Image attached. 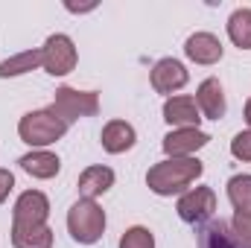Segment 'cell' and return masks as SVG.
<instances>
[{"mask_svg": "<svg viewBox=\"0 0 251 248\" xmlns=\"http://www.w3.org/2000/svg\"><path fill=\"white\" fill-rule=\"evenodd\" d=\"M64 123L70 125L73 120H82V117H94L100 111V94L97 91H76V88H59L56 91V99L50 105Z\"/></svg>", "mask_w": 251, "mask_h": 248, "instance_id": "obj_4", "label": "cell"}, {"mask_svg": "<svg viewBox=\"0 0 251 248\" xmlns=\"http://www.w3.org/2000/svg\"><path fill=\"white\" fill-rule=\"evenodd\" d=\"M41 64V50H26V53H18L12 59H3L0 62V79H9V76H24L29 70H35Z\"/></svg>", "mask_w": 251, "mask_h": 248, "instance_id": "obj_19", "label": "cell"}, {"mask_svg": "<svg viewBox=\"0 0 251 248\" xmlns=\"http://www.w3.org/2000/svg\"><path fill=\"white\" fill-rule=\"evenodd\" d=\"M120 248H155V237L149 234V228L134 225L120 237Z\"/></svg>", "mask_w": 251, "mask_h": 248, "instance_id": "obj_21", "label": "cell"}, {"mask_svg": "<svg viewBox=\"0 0 251 248\" xmlns=\"http://www.w3.org/2000/svg\"><path fill=\"white\" fill-rule=\"evenodd\" d=\"M201 173H204V164L199 158H167L146 173V184L155 196H178V193H187V187Z\"/></svg>", "mask_w": 251, "mask_h": 248, "instance_id": "obj_1", "label": "cell"}, {"mask_svg": "<svg viewBox=\"0 0 251 248\" xmlns=\"http://www.w3.org/2000/svg\"><path fill=\"white\" fill-rule=\"evenodd\" d=\"M12 246L15 248H53L50 225H12Z\"/></svg>", "mask_w": 251, "mask_h": 248, "instance_id": "obj_15", "label": "cell"}, {"mask_svg": "<svg viewBox=\"0 0 251 248\" xmlns=\"http://www.w3.org/2000/svg\"><path fill=\"white\" fill-rule=\"evenodd\" d=\"M231 155L237 161H251V128L240 131L234 140H231Z\"/></svg>", "mask_w": 251, "mask_h": 248, "instance_id": "obj_23", "label": "cell"}, {"mask_svg": "<svg viewBox=\"0 0 251 248\" xmlns=\"http://www.w3.org/2000/svg\"><path fill=\"white\" fill-rule=\"evenodd\" d=\"M114 187V170L111 167H88L79 175V193L85 198H97Z\"/></svg>", "mask_w": 251, "mask_h": 248, "instance_id": "obj_16", "label": "cell"}, {"mask_svg": "<svg viewBox=\"0 0 251 248\" xmlns=\"http://www.w3.org/2000/svg\"><path fill=\"white\" fill-rule=\"evenodd\" d=\"M207 143H210V134L199 128H173L164 137V152L167 158H193V152H199Z\"/></svg>", "mask_w": 251, "mask_h": 248, "instance_id": "obj_8", "label": "cell"}, {"mask_svg": "<svg viewBox=\"0 0 251 248\" xmlns=\"http://www.w3.org/2000/svg\"><path fill=\"white\" fill-rule=\"evenodd\" d=\"M231 231L234 237L251 248V213H234V222H231Z\"/></svg>", "mask_w": 251, "mask_h": 248, "instance_id": "obj_22", "label": "cell"}, {"mask_svg": "<svg viewBox=\"0 0 251 248\" xmlns=\"http://www.w3.org/2000/svg\"><path fill=\"white\" fill-rule=\"evenodd\" d=\"M190 79L187 67L178 62V59H161V62L152 67V88L158 94H173L178 88H184Z\"/></svg>", "mask_w": 251, "mask_h": 248, "instance_id": "obj_9", "label": "cell"}, {"mask_svg": "<svg viewBox=\"0 0 251 248\" xmlns=\"http://www.w3.org/2000/svg\"><path fill=\"white\" fill-rule=\"evenodd\" d=\"M47 216H50V198L41 190H26L15 201L12 225H47Z\"/></svg>", "mask_w": 251, "mask_h": 248, "instance_id": "obj_7", "label": "cell"}, {"mask_svg": "<svg viewBox=\"0 0 251 248\" xmlns=\"http://www.w3.org/2000/svg\"><path fill=\"white\" fill-rule=\"evenodd\" d=\"M67 231L79 246H94L105 231V210L94 198H79L67 210Z\"/></svg>", "mask_w": 251, "mask_h": 248, "instance_id": "obj_3", "label": "cell"}, {"mask_svg": "<svg viewBox=\"0 0 251 248\" xmlns=\"http://www.w3.org/2000/svg\"><path fill=\"white\" fill-rule=\"evenodd\" d=\"M246 123L251 125V99H249V102H246Z\"/></svg>", "mask_w": 251, "mask_h": 248, "instance_id": "obj_25", "label": "cell"}, {"mask_svg": "<svg viewBox=\"0 0 251 248\" xmlns=\"http://www.w3.org/2000/svg\"><path fill=\"white\" fill-rule=\"evenodd\" d=\"M18 164H21V170L29 173L32 178H56L59 170H62L59 155H53V152H47V149H32V152L24 155Z\"/></svg>", "mask_w": 251, "mask_h": 248, "instance_id": "obj_14", "label": "cell"}, {"mask_svg": "<svg viewBox=\"0 0 251 248\" xmlns=\"http://www.w3.org/2000/svg\"><path fill=\"white\" fill-rule=\"evenodd\" d=\"M134 140H137V134H134L131 123H126V120H111V123H105L102 134H100L102 149L111 152V155H123V152H128V149L134 146Z\"/></svg>", "mask_w": 251, "mask_h": 248, "instance_id": "obj_13", "label": "cell"}, {"mask_svg": "<svg viewBox=\"0 0 251 248\" xmlns=\"http://www.w3.org/2000/svg\"><path fill=\"white\" fill-rule=\"evenodd\" d=\"M164 120L173 128H199L201 111L193 97H170L164 102Z\"/></svg>", "mask_w": 251, "mask_h": 248, "instance_id": "obj_10", "label": "cell"}, {"mask_svg": "<svg viewBox=\"0 0 251 248\" xmlns=\"http://www.w3.org/2000/svg\"><path fill=\"white\" fill-rule=\"evenodd\" d=\"M176 210H178V216H181L184 222L201 225V222H207V219L213 216V210H216V193H213L210 187L187 190V193H181Z\"/></svg>", "mask_w": 251, "mask_h": 248, "instance_id": "obj_6", "label": "cell"}, {"mask_svg": "<svg viewBox=\"0 0 251 248\" xmlns=\"http://www.w3.org/2000/svg\"><path fill=\"white\" fill-rule=\"evenodd\" d=\"M184 53H187L190 62H196V64H216L222 59L225 47H222V41L213 32H196V35L187 38Z\"/></svg>", "mask_w": 251, "mask_h": 248, "instance_id": "obj_11", "label": "cell"}, {"mask_svg": "<svg viewBox=\"0 0 251 248\" xmlns=\"http://www.w3.org/2000/svg\"><path fill=\"white\" fill-rule=\"evenodd\" d=\"M196 105L207 120H222L225 117V91L219 85V79H204L196 91Z\"/></svg>", "mask_w": 251, "mask_h": 248, "instance_id": "obj_12", "label": "cell"}, {"mask_svg": "<svg viewBox=\"0 0 251 248\" xmlns=\"http://www.w3.org/2000/svg\"><path fill=\"white\" fill-rule=\"evenodd\" d=\"M228 38L240 47V50H251V9H234L228 18Z\"/></svg>", "mask_w": 251, "mask_h": 248, "instance_id": "obj_18", "label": "cell"}, {"mask_svg": "<svg viewBox=\"0 0 251 248\" xmlns=\"http://www.w3.org/2000/svg\"><path fill=\"white\" fill-rule=\"evenodd\" d=\"M76 47L70 41V35H50L41 47V67L50 73V76H67L73 67H76Z\"/></svg>", "mask_w": 251, "mask_h": 248, "instance_id": "obj_5", "label": "cell"}, {"mask_svg": "<svg viewBox=\"0 0 251 248\" xmlns=\"http://www.w3.org/2000/svg\"><path fill=\"white\" fill-rule=\"evenodd\" d=\"M228 198L237 213H251V175H234L228 181Z\"/></svg>", "mask_w": 251, "mask_h": 248, "instance_id": "obj_20", "label": "cell"}, {"mask_svg": "<svg viewBox=\"0 0 251 248\" xmlns=\"http://www.w3.org/2000/svg\"><path fill=\"white\" fill-rule=\"evenodd\" d=\"M12 187H15V175H12L9 170H0V204H3L6 198H9Z\"/></svg>", "mask_w": 251, "mask_h": 248, "instance_id": "obj_24", "label": "cell"}, {"mask_svg": "<svg viewBox=\"0 0 251 248\" xmlns=\"http://www.w3.org/2000/svg\"><path fill=\"white\" fill-rule=\"evenodd\" d=\"M64 131H67V123H64L53 108L29 111V114H24L21 123H18L21 140H24L26 146H32V149H44V146L56 143L59 137H64Z\"/></svg>", "mask_w": 251, "mask_h": 248, "instance_id": "obj_2", "label": "cell"}, {"mask_svg": "<svg viewBox=\"0 0 251 248\" xmlns=\"http://www.w3.org/2000/svg\"><path fill=\"white\" fill-rule=\"evenodd\" d=\"M199 248H249V246H243V243L234 237L231 225L219 219V222H210V225H204V228H201Z\"/></svg>", "mask_w": 251, "mask_h": 248, "instance_id": "obj_17", "label": "cell"}]
</instances>
